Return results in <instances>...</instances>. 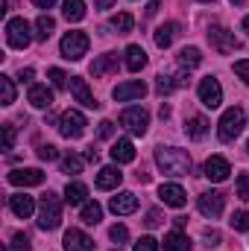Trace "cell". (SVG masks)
I'll return each mask as SVG.
<instances>
[{
  "mask_svg": "<svg viewBox=\"0 0 249 251\" xmlns=\"http://www.w3.org/2000/svg\"><path fill=\"white\" fill-rule=\"evenodd\" d=\"M156 164H158V170H161L164 176H170V178L187 176V173L193 170L190 155H187L185 149H179V146H158V149H156Z\"/></svg>",
  "mask_w": 249,
  "mask_h": 251,
  "instance_id": "obj_1",
  "label": "cell"
},
{
  "mask_svg": "<svg viewBox=\"0 0 249 251\" xmlns=\"http://www.w3.org/2000/svg\"><path fill=\"white\" fill-rule=\"evenodd\" d=\"M59 225H62V201H59L56 193H47L38 201V228L41 231H56Z\"/></svg>",
  "mask_w": 249,
  "mask_h": 251,
  "instance_id": "obj_2",
  "label": "cell"
},
{
  "mask_svg": "<svg viewBox=\"0 0 249 251\" xmlns=\"http://www.w3.org/2000/svg\"><path fill=\"white\" fill-rule=\"evenodd\" d=\"M244 126H247V114H244V108H226L223 111V117H220V123H217V137L223 140V143H232L241 131H244Z\"/></svg>",
  "mask_w": 249,
  "mask_h": 251,
  "instance_id": "obj_3",
  "label": "cell"
},
{
  "mask_svg": "<svg viewBox=\"0 0 249 251\" xmlns=\"http://www.w3.org/2000/svg\"><path fill=\"white\" fill-rule=\"evenodd\" d=\"M121 126H124L129 134H147V128H150V114H147V108H141V105H132V108H124L121 111Z\"/></svg>",
  "mask_w": 249,
  "mask_h": 251,
  "instance_id": "obj_4",
  "label": "cell"
},
{
  "mask_svg": "<svg viewBox=\"0 0 249 251\" xmlns=\"http://www.w3.org/2000/svg\"><path fill=\"white\" fill-rule=\"evenodd\" d=\"M85 126H88V120H85V114H82V111L67 108L62 117H59V134L67 137V140H76V137H82V134H85Z\"/></svg>",
  "mask_w": 249,
  "mask_h": 251,
  "instance_id": "obj_5",
  "label": "cell"
},
{
  "mask_svg": "<svg viewBox=\"0 0 249 251\" xmlns=\"http://www.w3.org/2000/svg\"><path fill=\"white\" fill-rule=\"evenodd\" d=\"M6 41H9V47H15V50L30 47V41H32V26H30L24 18H12V21L6 24Z\"/></svg>",
  "mask_w": 249,
  "mask_h": 251,
  "instance_id": "obj_6",
  "label": "cell"
},
{
  "mask_svg": "<svg viewBox=\"0 0 249 251\" xmlns=\"http://www.w3.org/2000/svg\"><path fill=\"white\" fill-rule=\"evenodd\" d=\"M59 50H62V59L79 62V59L88 53V35H85V32H67L62 38V44H59Z\"/></svg>",
  "mask_w": 249,
  "mask_h": 251,
  "instance_id": "obj_7",
  "label": "cell"
},
{
  "mask_svg": "<svg viewBox=\"0 0 249 251\" xmlns=\"http://www.w3.org/2000/svg\"><path fill=\"white\" fill-rule=\"evenodd\" d=\"M208 41H211V47H214L220 56H229V53L238 47L235 32H229V29L220 26V24H211V26H208Z\"/></svg>",
  "mask_w": 249,
  "mask_h": 251,
  "instance_id": "obj_8",
  "label": "cell"
},
{
  "mask_svg": "<svg viewBox=\"0 0 249 251\" xmlns=\"http://www.w3.org/2000/svg\"><path fill=\"white\" fill-rule=\"evenodd\" d=\"M199 102L205 105V108H220V102H223V88H220V82L214 79V76H205V79H199Z\"/></svg>",
  "mask_w": 249,
  "mask_h": 251,
  "instance_id": "obj_9",
  "label": "cell"
},
{
  "mask_svg": "<svg viewBox=\"0 0 249 251\" xmlns=\"http://www.w3.org/2000/svg\"><path fill=\"white\" fill-rule=\"evenodd\" d=\"M196 207H199V213H202V216L217 219V216L223 213V207H226V196H223L220 190H208V193H202V196H199Z\"/></svg>",
  "mask_w": 249,
  "mask_h": 251,
  "instance_id": "obj_10",
  "label": "cell"
},
{
  "mask_svg": "<svg viewBox=\"0 0 249 251\" xmlns=\"http://www.w3.org/2000/svg\"><path fill=\"white\" fill-rule=\"evenodd\" d=\"M70 94H73V100L79 102V105H85V108H100V102H97V97L91 94V88H88V82L82 79V76H70Z\"/></svg>",
  "mask_w": 249,
  "mask_h": 251,
  "instance_id": "obj_11",
  "label": "cell"
},
{
  "mask_svg": "<svg viewBox=\"0 0 249 251\" xmlns=\"http://www.w3.org/2000/svg\"><path fill=\"white\" fill-rule=\"evenodd\" d=\"M185 85H187V70H182V73H158L156 76V91L161 97H167V94H173L176 88H185Z\"/></svg>",
  "mask_w": 249,
  "mask_h": 251,
  "instance_id": "obj_12",
  "label": "cell"
},
{
  "mask_svg": "<svg viewBox=\"0 0 249 251\" xmlns=\"http://www.w3.org/2000/svg\"><path fill=\"white\" fill-rule=\"evenodd\" d=\"M229 173H232V167H229V161H226L223 155H211V158L205 161V178H208V181L220 184V181L229 178Z\"/></svg>",
  "mask_w": 249,
  "mask_h": 251,
  "instance_id": "obj_13",
  "label": "cell"
},
{
  "mask_svg": "<svg viewBox=\"0 0 249 251\" xmlns=\"http://www.w3.org/2000/svg\"><path fill=\"white\" fill-rule=\"evenodd\" d=\"M41 181H44V173L35 170V167H30V170H12L9 173V184H15V187H38Z\"/></svg>",
  "mask_w": 249,
  "mask_h": 251,
  "instance_id": "obj_14",
  "label": "cell"
},
{
  "mask_svg": "<svg viewBox=\"0 0 249 251\" xmlns=\"http://www.w3.org/2000/svg\"><path fill=\"white\" fill-rule=\"evenodd\" d=\"M147 94V85L141 82V79H132V82H124V85H118L115 91H112V97L118 100V102H129V100H141Z\"/></svg>",
  "mask_w": 249,
  "mask_h": 251,
  "instance_id": "obj_15",
  "label": "cell"
},
{
  "mask_svg": "<svg viewBox=\"0 0 249 251\" xmlns=\"http://www.w3.org/2000/svg\"><path fill=\"white\" fill-rule=\"evenodd\" d=\"M62 243H64V251H94V240L79 228H70Z\"/></svg>",
  "mask_w": 249,
  "mask_h": 251,
  "instance_id": "obj_16",
  "label": "cell"
},
{
  "mask_svg": "<svg viewBox=\"0 0 249 251\" xmlns=\"http://www.w3.org/2000/svg\"><path fill=\"white\" fill-rule=\"evenodd\" d=\"M109 207H112V213H118V216H126V213H135L138 210V196L135 193H118V196H112V201H109Z\"/></svg>",
  "mask_w": 249,
  "mask_h": 251,
  "instance_id": "obj_17",
  "label": "cell"
},
{
  "mask_svg": "<svg viewBox=\"0 0 249 251\" xmlns=\"http://www.w3.org/2000/svg\"><path fill=\"white\" fill-rule=\"evenodd\" d=\"M158 199H161L164 204H170V207H185L187 193L179 187V184H161V187H158Z\"/></svg>",
  "mask_w": 249,
  "mask_h": 251,
  "instance_id": "obj_18",
  "label": "cell"
},
{
  "mask_svg": "<svg viewBox=\"0 0 249 251\" xmlns=\"http://www.w3.org/2000/svg\"><path fill=\"white\" fill-rule=\"evenodd\" d=\"M9 207H12V213L21 216V219H30V216L35 213V201H32V196H24V193L9 196Z\"/></svg>",
  "mask_w": 249,
  "mask_h": 251,
  "instance_id": "obj_19",
  "label": "cell"
},
{
  "mask_svg": "<svg viewBox=\"0 0 249 251\" xmlns=\"http://www.w3.org/2000/svg\"><path fill=\"white\" fill-rule=\"evenodd\" d=\"M179 29H182V26H179L176 21H167V24H161V26H158V29L153 32V38H156V44H158L161 50H167V47H170V44L176 41Z\"/></svg>",
  "mask_w": 249,
  "mask_h": 251,
  "instance_id": "obj_20",
  "label": "cell"
},
{
  "mask_svg": "<svg viewBox=\"0 0 249 251\" xmlns=\"http://www.w3.org/2000/svg\"><path fill=\"white\" fill-rule=\"evenodd\" d=\"M27 102L35 105V108H50V105H53V91H50L47 85H30Z\"/></svg>",
  "mask_w": 249,
  "mask_h": 251,
  "instance_id": "obj_21",
  "label": "cell"
},
{
  "mask_svg": "<svg viewBox=\"0 0 249 251\" xmlns=\"http://www.w3.org/2000/svg\"><path fill=\"white\" fill-rule=\"evenodd\" d=\"M121 181H124V173H121L118 167H103V170L97 173V187L100 190H118Z\"/></svg>",
  "mask_w": 249,
  "mask_h": 251,
  "instance_id": "obj_22",
  "label": "cell"
},
{
  "mask_svg": "<svg viewBox=\"0 0 249 251\" xmlns=\"http://www.w3.org/2000/svg\"><path fill=\"white\" fill-rule=\"evenodd\" d=\"M118 70V53H106V56H100L97 62H91V76L94 79H100V76H106V73H115Z\"/></svg>",
  "mask_w": 249,
  "mask_h": 251,
  "instance_id": "obj_23",
  "label": "cell"
},
{
  "mask_svg": "<svg viewBox=\"0 0 249 251\" xmlns=\"http://www.w3.org/2000/svg\"><path fill=\"white\" fill-rule=\"evenodd\" d=\"M112 161H115V164H132V161H135V146H132V140L121 137V140L112 146Z\"/></svg>",
  "mask_w": 249,
  "mask_h": 251,
  "instance_id": "obj_24",
  "label": "cell"
},
{
  "mask_svg": "<svg viewBox=\"0 0 249 251\" xmlns=\"http://www.w3.org/2000/svg\"><path fill=\"white\" fill-rule=\"evenodd\" d=\"M124 56H126V67H129L132 73H138L141 67H147V53H144V47H138V44H129Z\"/></svg>",
  "mask_w": 249,
  "mask_h": 251,
  "instance_id": "obj_25",
  "label": "cell"
},
{
  "mask_svg": "<svg viewBox=\"0 0 249 251\" xmlns=\"http://www.w3.org/2000/svg\"><path fill=\"white\" fill-rule=\"evenodd\" d=\"M185 131H187V137H193V140H202V137L208 134V120H205L202 114H193V117L185 123Z\"/></svg>",
  "mask_w": 249,
  "mask_h": 251,
  "instance_id": "obj_26",
  "label": "cell"
},
{
  "mask_svg": "<svg viewBox=\"0 0 249 251\" xmlns=\"http://www.w3.org/2000/svg\"><path fill=\"white\" fill-rule=\"evenodd\" d=\"M164 251H190V240L182 231H170L164 234Z\"/></svg>",
  "mask_w": 249,
  "mask_h": 251,
  "instance_id": "obj_27",
  "label": "cell"
},
{
  "mask_svg": "<svg viewBox=\"0 0 249 251\" xmlns=\"http://www.w3.org/2000/svg\"><path fill=\"white\" fill-rule=\"evenodd\" d=\"M64 199H67V204H85L88 187H85L82 181H70V184L64 187Z\"/></svg>",
  "mask_w": 249,
  "mask_h": 251,
  "instance_id": "obj_28",
  "label": "cell"
},
{
  "mask_svg": "<svg viewBox=\"0 0 249 251\" xmlns=\"http://www.w3.org/2000/svg\"><path fill=\"white\" fill-rule=\"evenodd\" d=\"M179 67L182 70H193V67H199L202 62V53H199V47H185V50H179Z\"/></svg>",
  "mask_w": 249,
  "mask_h": 251,
  "instance_id": "obj_29",
  "label": "cell"
},
{
  "mask_svg": "<svg viewBox=\"0 0 249 251\" xmlns=\"http://www.w3.org/2000/svg\"><path fill=\"white\" fill-rule=\"evenodd\" d=\"M62 15L67 21H82L85 18V0H62Z\"/></svg>",
  "mask_w": 249,
  "mask_h": 251,
  "instance_id": "obj_30",
  "label": "cell"
},
{
  "mask_svg": "<svg viewBox=\"0 0 249 251\" xmlns=\"http://www.w3.org/2000/svg\"><path fill=\"white\" fill-rule=\"evenodd\" d=\"M109 26H112L118 35H126V32H132V26H135V18H132L129 12H118V15H112Z\"/></svg>",
  "mask_w": 249,
  "mask_h": 251,
  "instance_id": "obj_31",
  "label": "cell"
},
{
  "mask_svg": "<svg viewBox=\"0 0 249 251\" xmlns=\"http://www.w3.org/2000/svg\"><path fill=\"white\" fill-rule=\"evenodd\" d=\"M53 29H56V21H53L50 15H41V18L35 21V38H38V41H47V38L53 35Z\"/></svg>",
  "mask_w": 249,
  "mask_h": 251,
  "instance_id": "obj_32",
  "label": "cell"
},
{
  "mask_svg": "<svg viewBox=\"0 0 249 251\" xmlns=\"http://www.w3.org/2000/svg\"><path fill=\"white\" fill-rule=\"evenodd\" d=\"M85 225H97L100 219H103V207L97 204V201H85L82 204V216H79Z\"/></svg>",
  "mask_w": 249,
  "mask_h": 251,
  "instance_id": "obj_33",
  "label": "cell"
},
{
  "mask_svg": "<svg viewBox=\"0 0 249 251\" xmlns=\"http://www.w3.org/2000/svg\"><path fill=\"white\" fill-rule=\"evenodd\" d=\"M0 105H12L15 102V82H12V76H0Z\"/></svg>",
  "mask_w": 249,
  "mask_h": 251,
  "instance_id": "obj_34",
  "label": "cell"
},
{
  "mask_svg": "<svg viewBox=\"0 0 249 251\" xmlns=\"http://www.w3.org/2000/svg\"><path fill=\"white\" fill-rule=\"evenodd\" d=\"M62 173H67V176H79L82 173V158L79 155H64L62 158Z\"/></svg>",
  "mask_w": 249,
  "mask_h": 251,
  "instance_id": "obj_35",
  "label": "cell"
},
{
  "mask_svg": "<svg viewBox=\"0 0 249 251\" xmlns=\"http://www.w3.org/2000/svg\"><path fill=\"white\" fill-rule=\"evenodd\" d=\"M47 76H50V85H53L56 91H62V88H67V85H70V82H67L70 76H67L64 70H59V67H50V73H47Z\"/></svg>",
  "mask_w": 249,
  "mask_h": 251,
  "instance_id": "obj_36",
  "label": "cell"
},
{
  "mask_svg": "<svg viewBox=\"0 0 249 251\" xmlns=\"http://www.w3.org/2000/svg\"><path fill=\"white\" fill-rule=\"evenodd\" d=\"M9 249H12V251H32V243H30V237H27V234H15V237H12V243H9Z\"/></svg>",
  "mask_w": 249,
  "mask_h": 251,
  "instance_id": "obj_37",
  "label": "cell"
},
{
  "mask_svg": "<svg viewBox=\"0 0 249 251\" xmlns=\"http://www.w3.org/2000/svg\"><path fill=\"white\" fill-rule=\"evenodd\" d=\"M109 237H112V240L118 243V249H121V246H124L126 240H129V228H126V225H112Z\"/></svg>",
  "mask_w": 249,
  "mask_h": 251,
  "instance_id": "obj_38",
  "label": "cell"
},
{
  "mask_svg": "<svg viewBox=\"0 0 249 251\" xmlns=\"http://www.w3.org/2000/svg\"><path fill=\"white\" fill-rule=\"evenodd\" d=\"M229 222H232V228H235V231H249V213H247V210H238Z\"/></svg>",
  "mask_w": 249,
  "mask_h": 251,
  "instance_id": "obj_39",
  "label": "cell"
},
{
  "mask_svg": "<svg viewBox=\"0 0 249 251\" xmlns=\"http://www.w3.org/2000/svg\"><path fill=\"white\" fill-rule=\"evenodd\" d=\"M161 249V243L156 240V237H141L138 243H135V251H158Z\"/></svg>",
  "mask_w": 249,
  "mask_h": 251,
  "instance_id": "obj_40",
  "label": "cell"
},
{
  "mask_svg": "<svg viewBox=\"0 0 249 251\" xmlns=\"http://www.w3.org/2000/svg\"><path fill=\"white\" fill-rule=\"evenodd\" d=\"M38 158H41V161H56V158H59V149H56L53 143H41V146H38Z\"/></svg>",
  "mask_w": 249,
  "mask_h": 251,
  "instance_id": "obj_41",
  "label": "cell"
},
{
  "mask_svg": "<svg viewBox=\"0 0 249 251\" xmlns=\"http://www.w3.org/2000/svg\"><path fill=\"white\" fill-rule=\"evenodd\" d=\"M235 196H238V199H249V176H247V173H241V176H238Z\"/></svg>",
  "mask_w": 249,
  "mask_h": 251,
  "instance_id": "obj_42",
  "label": "cell"
},
{
  "mask_svg": "<svg viewBox=\"0 0 249 251\" xmlns=\"http://www.w3.org/2000/svg\"><path fill=\"white\" fill-rule=\"evenodd\" d=\"M3 149L9 152V149H15V126L6 123L3 126Z\"/></svg>",
  "mask_w": 249,
  "mask_h": 251,
  "instance_id": "obj_43",
  "label": "cell"
},
{
  "mask_svg": "<svg viewBox=\"0 0 249 251\" xmlns=\"http://www.w3.org/2000/svg\"><path fill=\"white\" fill-rule=\"evenodd\" d=\"M144 222H147V228H158V225H161V210H158V207L147 210V219H144Z\"/></svg>",
  "mask_w": 249,
  "mask_h": 251,
  "instance_id": "obj_44",
  "label": "cell"
},
{
  "mask_svg": "<svg viewBox=\"0 0 249 251\" xmlns=\"http://www.w3.org/2000/svg\"><path fill=\"white\" fill-rule=\"evenodd\" d=\"M235 73H238V76H241V79L249 85V59H244V62H235Z\"/></svg>",
  "mask_w": 249,
  "mask_h": 251,
  "instance_id": "obj_45",
  "label": "cell"
},
{
  "mask_svg": "<svg viewBox=\"0 0 249 251\" xmlns=\"http://www.w3.org/2000/svg\"><path fill=\"white\" fill-rule=\"evenodd\" d=\"M205 240H208V246H220V231L205 228Z\"/></svg>",
  "mask_w": 249,
  "mask_h": 251,
  "instance_id": "obj_46",
  "label": "cell"
},
{
  "mask_svg": "<svg viewBox=\"0 0 249 251\" xmlns=\"http://www.w3.org/2000/svg\"><path fill=\"white\" fill-rule=\"evenodd\" d=\"M112 131H115V123L112 120H103L100 123V137H112Z\"/></svg>",
  "mask_w": 249,
  "mask_h": 251,
  "instance_id": "obj_47",
  "label": "cell"
},
{
  "mask_svg": "<svg viewBox=\"0 0 249 251\" xmlns=\"http://www.w3.org/2000/svg\"><path fill=\"white\" fill-rule=\"evenodd\" d=\"M158 6H161V0H150V6H147V18H153V15L158 12Z\"/></svg>",
  "mask_w": 249,
  "mask_h": 251,
  "instance_id": "obj_48",
  "label": "cell"
},
{
  "mask_svg": "<svg viewBox=\"0 0 249 251\" xmlns=\"http://www.w3.org/2000/svg\"><path fill=\"white\" fill-rule=\"evenodd\" d=\"M97 158H100V155H97V149H94V146H91V149H85V161L97 164Z\"/></svg>",
  "mask_w": 249,
  "mask_h": 251,
  "instance_id": "obj_49",
  "label": "cell"
},
{
  "mask_svg": "<svg viewBox=\"0 0 249 251\" xmlns=\"http://www.w3.org/2000/svg\"><path fill=\"white\" fill-rule=\"evenodd\" d=\"M32 3H35L38 9H53V6H56V0H32Z\"/></svg>",
  "mask_w": 249,
  "mask_h": 251,
  "instance_id": "obj_50",
  "label": "cell"
},
{
  "mask_svg": "<svg viewBox=\"0 0 249 251\" xmlns=\"http://www.w3.org/2000/svg\"><path fill=\"white\" fill-rule=\"evenodd\" d=\"M32 76H35V70H32V67H24V70H21V79H24V82H30Z\"/></svg>",
  "mask_w": 249,
  "mask_h": 251,
  "instance_id": "obj_51",
  "label": "cell"
},
{
  "mask_svg": "<svg viewBox=\"0 0 249 251\" xmlns=\"http://www.w3.org/2000/svg\"><path fill=\"white\" fill-rule=\"evenodd\" d=\"M94 6H97V9H112L115 0H94Z\"/></svg>",
  "mask_w": 249,
  "mask_h": 251,
  "instance_id": "obj_52",
  "label": "cell"
},
{
  "mask_svg": "<svg viewBox=\"0 0 249 251\" xmlns=\"http://www.w3.org/2000/svg\"><path fill=\"white\" fill-rule=\"evenodd\" d=\"M244 32H247V35H249V15H247V18H244Z\"/></svg>",
  "mask_w": 249,
  "mask_h": 251,
  "instance_id": "obj_53",
  "label": "cell"
},
{
  "mask_svg": "<svg viewBox=\"0 0 249 251\" xmlns=\"http://www.w3.org/2000/svg\"><path fill=\"white\" fill-rule=\"evenodd\" d=\"M232 3H235V6H241V3H244V0H232Z\"/></svg>",
  "mask_w": 249,
  "mask_h": 251,
  "instance_id": "obj_54",
  "label": "cell"
},
{
  "mask_svg": "<svg viewBox=\"0 0 249 251\" xmlns=\"http://www.w3.org/2000/svg\"><path fill=\"white\" fill-rule=\"evenodd\" d=\"M199 3H214V0H199Z\"/></svg>",
  "mask_w": 249,
  "mask_h": 251,
  "instance_id": "obj_55",
  "label": "cell"
},
{
  "mask_svg": "<svg viewBox=\"0 0 249 251\" xmlns=\"http://www.w3.org/2000/svg\"><path fill=\"white\" fill-rule=\"evenodd\" d=\"M247 152H249V143H247Z\"/></svg>",
  "mask_w": 249,
  "mask_h": 251,
  "instance_id": "obj_56",
  "label": "cell"
},
{
  "mask_svg": "<svg viewBox=\"0 0 249 251\" xmlns=\"http://www.w3.org/2000/svg\"><path fill=\"white\" fill-rule=\"evenodd\" d=\"M115 251H121V249H115Z\"/></svg>",
  "mask_w": 249,
  "mask_h": 251,
  "instance_id": "obj_57",
  "label": "cell"
}]
</instances>
